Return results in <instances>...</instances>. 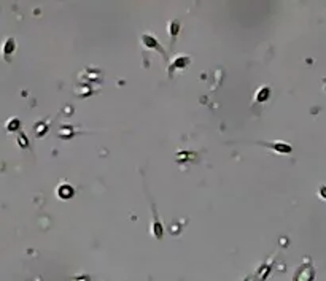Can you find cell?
I'll use <instances>...</instances> for the list:
<instances>
[{"label":"cell","mask_w":326,"mask_h":281,"mask_svg":"<svg viewBox=\"0 0 326 281\" xmlns=\"http://www.w3.org/2000/svg\"><path fill=\"white\" fill-rule=\"evenodd\" d=\"M266 97H269V87L264 86V87H261V89H260V94L256 95V102H262Z\"/></svg>","instance_id":"1"}]
</instances>
